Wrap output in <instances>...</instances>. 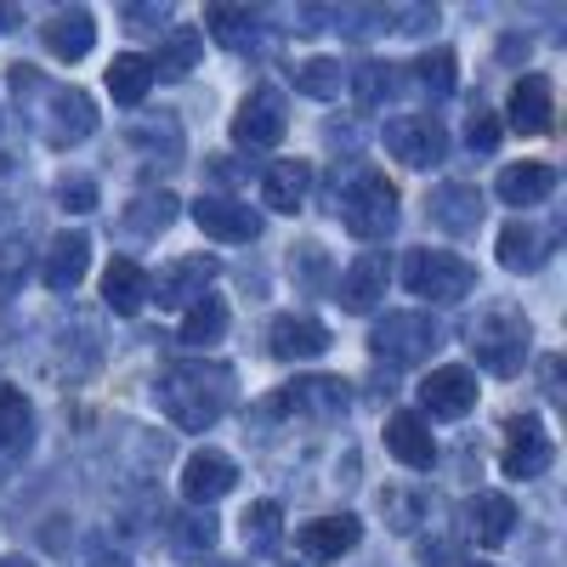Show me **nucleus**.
Listing matches in <instances>:
<instances>
[{"mask_svg": "<svg viewBox=\"0 0 567 567\" xmlns=\"http://www.w3.org/2000/svg\"><path fill=\"white\" fill-rule=\"evenodd\" d=\"M505 120H511V131H523V136H545L556 125V85L545 74H523L511 85V97H505Z\"/></svg>", "mask_w": 567, "mask_h": 567, "instance_id": "14", "label": "nucleus"}, {"mask_svg": "<svg viewBox=\"0 0 567 567\" xmlns=\"http://www.w3.org/2000/svg\"><path fill=\"white\" fill-rule=\"evenodd\" d=\"M267 341H272V358L307 363V358H323L329 352V329L318 318H307V312H284V318H272Z\"/></svg>", "mask_w": 567, "mask_h": 567, "instance_id": "18", "label": "nucleus"}, {"mask_svg": "<svg viewBox=\"0 0 567 567\" xmlns=\"http://www.w3.org/2000/svg\"><path fill=\"white\" fill-rule=\"evenodd\" d=\"M194 221H199V233H210V239H221V245L261 239V216L245 199H227V194H199L194 199Z\"/></svg>", "mask_w": 567, "mask_h": 567, "instance_id": "12", "label": "nucleus"}, {"mask_svg": "<svg viewBox=\"0 0 567 567\" xmlns=\"http://www.w3.org/2000/svg\"><path fill=\"white\" fill-rule=\"evenodd\" d=\"M210 567H233V561H210Z\"/></svg>", "mask_w": 567, "mask_h": 567, "instance_id": "50", "label": "nucleus"}, {"mask_svg": "<svg viewBox=\"0 0 567 567\" xmlns=\"http://www.w3.org/2000/svg\"><path fill=\"white\" fill-rule=\"evenodd\" d=\"M40 40H45V52L63 58V63H80L91 45H97V23H91L85 7H69V12H52L40 23Z\"/></svg>", "mask_w": 567, "mask_h": 567, "instance_id": "24", "label": "nucleus"}, {"mask_svg": "<svg viewBox=\"0 0 567 567\" xmlns=\"http://www.w3.org/2000/svg\"><path fill=\"white\" fill-rule=\"evenodd\" d=\"M381 511H386V523H392L398 534H414L420 516H425V499L409 494V488H386V494H381Z\"/></svg>", "mask_w": 567, "mask_h": 567, "instance_id": "38", "label": "nucleus"}, {"mask_svg": "<svg viewBox=\"0 0 567 567\" xmlns=\"http://www.w3.org/2000/svg\"><path fill=\"white\" fill-rule=\"evenodd\" d=\"M210 278H216V261L210 256H176L159 267V278H148V301L159 307H194L210 296Z\"/></svg>", "mask_w": 567, "mask_h": 567, "instance_id": "10", "label": "nucleus"}, {"mask_svg": "<svg viewBox=\"0 0 567 567\" xmlns=\"http://www.w3.org/2000/svg\"><path fill=\"white\" fill-rule=\"evenodd\" d=\"M103 307L109 312H120V318H131V312H142L148 307V272H142L136 261H109V272H103Z\"/></svg>", "mask_w": 567, "mask_h": 567, "instance_id": "28", "label": "nucleus"}, {"mask_svg": "<svg viewBox=\"0 0 567 567\" xmlns=\"http://www.w3.org/2000/svg\"><path fill=\"white\" fill-rule=\"evenodd\" d=\"M386 449L409 465V471H425L437 460V437H432V425H425L420 414H392L386 420Z\"/></svg>", "mask_w": 567, "mask_h": 567, "instance_id": "27", "label": "nucleus"}, {"mask_svg": "<svg viewBox=\"0 0 567 567\" xmlns=\"http://www.w3.org/2000/svg\"><path fill=\"white\" fill-rule=\"evenodd\" d=\"M278 409H290L301 420H341L352 409V392H347V381H336V374H307V381H296L278 398Z\"/></svg>", "mask_w": 567, "mask_h": 567, "instance_id": "17", "label": "nucleus"}, {"mask_svg": "<svg viewBox=\"0 0 567 567\" xmlns=\"http://www.w3.org/2000/svg\"><path fill=\"white\" fill-rule=\"evenodd\" d=\"M18 278H23V245H0V301H12Z\"/></svg>", "mask_w": 567, "mask_h": 567, "instance_id": "42", "label": "nucleus"}, {"mask_svg": "<svg viewBox=\"0 0 567 567\" xmlns=\"http://www.w3.org/2000/svg\"><path fill=\"white\" fill-rule=\"evenodd\" d=\"M154 398H159V414L176 432H210V425L233 409V369L205 363V358L171 363V369H159Z\"/></svg>", "mask_w": 567, "mask_h": 567, "instance_id": "1", "label": "nucleus"}, {"mask_svg": "<svg viewBox=\"0 0 567 567\" xmlns=\"http://www.w3.org/2000/svg\"><path fill=\"white\" fill-rule=\"evenodd\" d=\"M290 85L301 91V97H318V103H336L347 91V63L341 58H301L290 69Z\"/></svg>", "mask_w": 567, "mask_h": 567, "instance_id": "31", "label": "nucleus"}, {"mask_svg": "<svg viewBox=\"0 0 567 567\" xmlns=\"http://www.w3.org/2000/svg\"><path fill=\"white\" fill-rule=\"evenodd\" d=\"M494 194H499V205H516V210L550 205V194H556V171H550V165H539V159L505 165V171L494 176Z\"/></svg>", "mask_w": 567, "mask_h": 567, "instance_id": "20", "label": "nucleus"}, {"mask_svg": "<svg viewBox=\"0 0 567 567\" xmlns=\"http://www.w3.org/2000/svg\"><path fill=\"white\" fill-rule=\"evenodd\" d=\"M307 194H312V165H307V159H278V165H267V176H261V205L296 216V210L307 205Z\"/></svg>", "mask_w": 567, "mask_h": 567, "instance_id": "26", "label": "nucleus"}, {"mask_svg": "<svg viewBox=\"0 0 567 567\" xmlns=\"http://www.w3.org/2000/svg\"><path fill=\"white\" fill-rule=\"evenodd\" d=\"M471 567H499V561H471Z\"/></svg>", "mask_w": 567, "mask_h": 567, "instance_id": "49", "label": "nucleus"}, {"mask_svg": "<svg viewBox=\"0 0 567 567\" xmlns=\"http://www.w3.org/2000/svg\"><path fill=\"white\" fill-rule=\"evenodd\" d=\"M0 567H40V561H29V556H0Z\"/></svg>", "mask_w": 567, "mask_h": 567, "instance_id": "48", "label": "nucleus"}, {"mask_svg": "<svg viewBox=\"0 0 567 567\" xmlns=\"http://www.w3.org/2000/svg\"><path fill=\"white\" fill-rule=\"evenodd\" d=\"M12 23H18V7H0V34H7Z\"/></svg>", "mask_w": 567, "mask_h": 567, "instance_id": "47", "label": "nucleus"}, {"mask_svg": "<svg viewBox=\"0 0 567 567\" xmlns=\"http://www.w3.org/2000/svg\"><path fill=\"white\" fill-rule=\"evenodd\" d=\"M239 488V465H233L221 449H194L182 465V499L194 511H210L221 494Z\"/></svg>", "mask_w": 567, "mask_h": 567, "instance_id": "9", "label": "nucleus"}, {"mask_svg": "<svg viewBox=\"0 0 567 567\" xmlns=\"http://www.w3.org/2000/svg\"><path fill=\"white\" fill-rule=\"evenodd\" d=\"M34 449V403L18 386H0V471H12Z\"/></svg>", "mask_w": 567, "mask_h": 567, "instance_id": "23", "label": "nucleus"}, {"mask_svg": "<svg viewBox=\"0 0 567 567\" xmlns=\"http://www.w3.org/2000/svg\"><path fill=\"white\" fill-rule=\"evenodd\" d=\"M420 403H425V414H432V420H460V414L477 409V374L460 369V363L432 369L420 381Z\"/></svg>", "mask_w": 567, "mask_h": 567, "instance_id": "13", "label": "nucleus"}, {"mask_svg": "<svg viewBox=\"0 0 567 567\" xmlns=\"http://www.w3.org/2000/svg\"><path fill=\"white\" fill-rule=\"evenodd\" d=\"M443 347V323L437 312H386L369 336V352L381 358L386 369H414Z\"/></svg>", "mask_w": 567, "mask_h": 567, "instance_id": "6", "label": "nucleus"}, {"mask_svg": "<svg viewBox=\"0 0 567 567\" xmlns=\"http://www.w3.org/2000/svg\"><path fill=\"white\" fill-rule=\"evenodd\" d=\"M301 539V556L307 561H341L358 539H363V523H358V516H312V523L296 534Z\"/></svg>", "mask_w": 567, "mask_h": 567, "instance_id": "22", "label": "nucleus"}, {"mask_svg": "<svg viewBox=\"0 0 567 567\" xmlns=\"http://www.w3.org/2000/svg\"><path fill=\"white\" fill-rule=\"evenodd\" d=\"M171 221H176V199L171 194H142V199L125 205V227L131 233H165Z\"/></svg>", "mask_w": 567, "mask_h": 567, "instance_id": "37", "label": "nucleus"}, {"mask_svg": "<svg viewBox=\"0 0 567 567\" xmlns=\"http://www.w3.org/2000/svg\"><path fill=\"white\" fill-rule=\"evenodd\" d=\"M460 516H465V534L477 545H505L516 534V505L505 494H471Z\"/></svg>", "mask_w": 567, "mask_h": 567, "instance_id": "25", "label": "nucleus"}, {"mask_svg": "<svg viewBox=\"0 0 567 567\" xmlns=\"http://www.w3.org/2000/svg\"><path fill=\"white\" fill-rule=\"evenodd\" d=\"M278 539H284V511L272 499H256L245 511V550L250 556H267V550H278Z\"/></svg>", "mask_w": 567, "mask_h": 567, "instance_id": "35", "label": "nucleus"}, {"mask_svg": "<svg viewBox=\"0 0 567 567\" xmlns=\"http://www.w3.org/2000/svg\"><path fill=\"white\" fill-rule=\"evenodd\" d=\"M386 284H392V261H386L381 250H363V256L341 272L336 301H341L347 312H374V307H381V296H386Z\"/></svg>", "mask_w": 567, "mask_h": 567, "instance_id": "16", "label": "nucleus"}, {"mask_svg": "<svg viewBox=\"0 0 567 567\" xmlns=\"http://www.w3.org/2000/svg\"><path fill=\"white\" fill-rule=\"evenodd\" d=\"M205 29L227 52H261L267 45V12L256 7H205Z\"/></svg>", "mask_w": 567, "mask_h": 567, "instance_id": "19", "label": "nucleus"}, {"mask_svg": "<svg viewBox=\"0 0 567 567\" xmlns=\"http://www.w3.org/2000/svg\"><path fill=\"white\" fill-rule=\"evenodd\" d=\"M12 91H18V97H40L29 114H34L40 136L52 142V148H80V142L97 131V109H91V97L80 85H45L40 69L18 63L12 69Z\"/></svg>", "mask_w": 567, "mask_h": 567, "instance_id": "2", "label": "nucleus"}, {"mask_svg": "<svg viewBox=\"0 0 567 567\" xmlns=\"http://www.w3.org/2000/svg\"><path fill=\"white\" fill-rule=\"evenodd\" d=\"M465 142H471V154H494L499 148V120L494 114H471V125H465Z\"/></svg>", "mask_w": 567, "mask_h": 567, "instance_id": "41", "label": "nucleus"}, {"mask_svg": "<svg viewBox=\"0 0 567 567\" xmlns=\"http://www.w3.org/2000/svg\"><path fill=\"white\" fill-rule=\"evenodd\" d=\"M296 261H301V278H307V284H318V278H323V250H318V245H301V250H296Z\"/></svg>", "mask_w": 567, "mask_h": 567, "instance_id": "46", "label": "nucleus"}, {"mask_svg": "<svg viewBox=\"0 0 567 567\" xmlns=\"http://www.w3.org/2000/svg\"><path fill=\"white\" fill-rule=\"evenodd\" d=\"M465 347L488 374H516L528 363V352H534V329H528V318L516 307H494V312H483L477 323H471Z\"/></svg>", "mask_w": 567, "mask_h": 567, "instance_id": "5", "label": "nucleus"}, {"mask_svg": "<svg viewBox=\"0 0 567 567\" xmlns=\"http://www.w3.org/2000/svg\"><path fill=\"white\" fill-rule=\"evenodd\" d=\"M545 233L534 227V221H523V216H516V221H505V233H499V261L511 267V272H539L545 267Z\"/></svg>", "mask_w": 567, "mask_h": 567, "instance_id": "29", "label": "nucleus"}, {"mask_svg": "<svg viewBox=\"0 0 567 567\" xmlns=\"http://www.w3.org/2000/svg\"><path fill=\"white\" fill-rule=\"evenodd\" d=\"M425 216H432L437 233L465 239V233L483 227V194L471 182H443V187H432V199H425Z\"/></svg>", "mask_w": 567, "mask_h": 567, "instance_id": "15", "label": "nucleus"}, {"mask_svg": "<svg viewBox=\"0 0 567 567\" xmlns=\"http://www.w3.org/2000/svg\"><path fill=\"white\" fill-rule=\"evenodd\" d=\"M85 267H91V239L85 233H58L52 245H45V256H40V284L45 290H74V284L85 278Z\"/></svg>", "mask_w": 567, "mask_h": 567, "instance_id": "21", "label": "nucleus"}, {"mask_svg": "<svg viewBox=\"0 0 567 567\" xmlns=\"http://www.w3.org/2000/svg\"><path fill=\"white\" fill-rule=\"evenodd\" d=\"M18 227H23V216H18V205L0 194V245H18Z\"/></svg>", "mask_w": 567, "mask_h": 567, "instance_id": "45", "label": "nucleus"}, {"mask_svg": "<svg viewBox=\"0 0 567 567\" xmlns=\"http://www.w3.org/2000/svg\"><path fill=\"white\" fill-rule=\"evenodd\" d=\"M148 85H154L148 58L125 52V58H114V63H109V91H114V103H120V109H136L142 97H148Z\"/></svg>", "mask_w": 567, "mask_h": 567, "instance_id": "34", "label": "nucleus"}, {"mask_svg": "<svg viewBox=\"0 0 567 567\" xmlns=\"http://www.w3.org/2000/svg\"><path fill=\"white\" fill-rule=\"evenodd\" d=\"M409 69H414V85H420L432 103H443L449 91L460 85V74H454V52H425V58H414Z\"/></svg>", "mask_w": 567, "mask_h": 567, "instance_id": "36", "label": "nucleus"}, {"mask_svg": "<svg viewBox=\"0 0 567 567\" xmlns=\"http://www.w3.org/2000/svg\"><path fill=\"white\" fill-rule=\"evenodd\" d=\"M550 460H556V449H550V432L539 425V414H523V420H511V437H505V477H516V483H534V477H545L550 471Z\"/></svg>", "mask_w": 567, "mask_h": 567, "instance_id": "11", "label": "nucleus"}, {"mask_svg": "<svg viewBox=\"0 0 567 567\" xmlns=\"http://www.w3.org/2000/svg\"><path fill=\"white\" fill-rule=\"evenodd\" d=\"M176 545H182L187 556L210 550V545H216V516H210V511H187V516H176Z\"/></svg>", "mask_w": 567, "mask_h": 567, "instance_id": "39", "label": "nucleus"}, {"mask_svg": "<svg viewBox=\"0 0 567 567\" xmlns=\"http://www.w3.org/2000/svg\"><path fill=\"white\" fill-rule=\"evenodd\" d=\"M148 69H154V80H159V74H165V80L194 74V69H199V29H194V23H176V29L159 40V52L148 58Z\"/></svg>", "mask_w": 567, "mask_h": 567, "instance_id": "30", "label": "nucleus"}, {"mask_svg": "<svg viewBox=\"0 0 567 567\" xmlns=\"http://www.w3.org/2000/svg\"><path fill=\"white\" fill-rule=\"evenodd\" d=\"M392 85H398L392 63H374V58H363V63H352V69H347V91H352V103H358L363 114L381 109V103L392 97Z\"/></svg>", "mask_w": 567, "mask_h": 567, "instance_id": "32", "label": "nucleus"}, {"mask_svg": "<svg viewBox=\"0 0 567 567\" xmlns=\"http://www.w3.org/2000/svg\"><path fill=\"white\" fill-rule=\"evenodd\" d=\"M284 131H290V114H284V97L272 85H256L239 103V114H233V142H239V148H256V154L278 148Z\"/></svg>", "mask_w": 567, "mask_h": 567, "instance_id": "8", "label": "nucleus"}, {"mask_svg": "<svg viewBox=\"0 0 567 567\" xmlns=\"http://www.w3.org/2000/svg\"><path fill=\"white\" fill-rule=\"evenodd\" d=\"M336 216L352 239H392L398 233V187L381 171H352L347 187H336Z\"/></svg>", "mask_w": 567, "mask_h": 567, "instance_id": "3", "label": "nucleus"}, {"mask_svg": "<svg viewBox=\"0 0 567 567\" xmlns=\"http://www.w3.org/2000/svg\"><path fill=\"white\" fill-rule=\"evenodd\" d=\"M403 290L420 296L425 307H454V301H465L471 290H477V267H471L465 256H454V250L420 245V250L403 256Z\"/></svg>", "mask_w": 567, "mask_h": 567, "instance_id": "4", "label": "nucleus"}, {"mask_svg": "<svg viewBox=\"0 0 567 567\" xmlns=\"http://www.w3.org/2000/svg\"><path fill=\"white\" fill-rule=\"evenodd\" d=\"M58 199H63V210H74V216H85V210H97L103 205V194H97V176H63L58 182Z\"/></svg>", "mask_w": 567, "mask_h": 567, "instance_id": "40", "label": "nucleus"}, {"mask_svg": "<svg viewBox=\"0 0 567 567\" xmlns=\"http://www.w3.org/2000/svg\"><path fill=\"white\" fill-rule=\"evenodd\" d=\"M420 567H454V545L449 539H420Z\"/></svg>", "mask_w": 567, "mask_h": 567, "instance_id": "44", "label": "nucleus"}, {"mask_svg": "<svg viewBox=\"0 0 567 567\" xmlns=\"http://www.w3.org/2000/svg\"><path fill=\"white\" fill-rule=\"evenodd\" d=\"M381 142H386L392 159H403V165H414V171L449 159V131H443L437 114H392L386 131H381Z\"/></svg>", "mask_w": 567, "mask_h": 567, "instance_id": "7", "label": "nucleus"}, {"mask_svg": "<svg viewBox=\"0 0 567 567\" xmlns=\"http://www.w3.org/2000/svg\"><path fill=\"white\" fill-rule=\"evenodd\" d=\"M227 336V301L221 296H205V301H194L187 307V318H182V347H216Z\"/></svg>", "mask_w": 567, "mask_h": 567, "instance_id": "33", "label": "nucleus"}, {"mask_svg": "<svg viewBox=\"0 0 567 567\" xmlns=\"http://www.w3.org/2000/svg\"><path fill=\"white\" fill-rule=\"evenodd\" d=\"M120 18H131V29H159L171 18V7H136L131 0V7H120Z\"/></svg>", "mask_w": 567, "mask_h": 567, "instance_id": "43", "label": "nucleus"}]
</instances>
